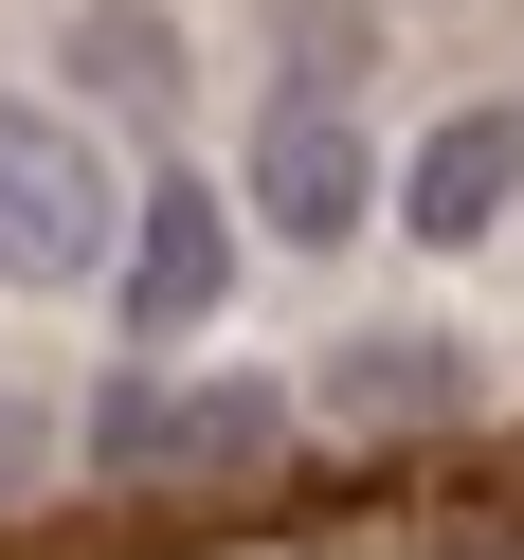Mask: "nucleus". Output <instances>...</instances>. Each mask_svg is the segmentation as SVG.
I'll use <instances>...</instances> for the list:
<instances>
[{
    "instance_id": "nucleus-8",
    "label": "nucleus",
    "mask_w": 524,
    "mask_h": 560,
    "mask_svg": "<svg viewBox=\"0 0 524 560\" xmlns=\"http://www.w3.org/2000/svg\"><path fill=\"white\" fill-rule=\"evenodd\" d=\"M254 37L290 55V91H362L380 73V0H254Z\"/></svg>"
},
{
    "instance_id": "nucleus-3",
    "label": "nucleus",
    "mask_w": 524,
    "mask_h": 560,
    "mask_svg": "<svg viewBox=\"0 0 524 560\" xmlns=\"http://www.w3.org/2000/svg\"><path fill=\"white\" fill-rule=\"evenodd\" d=\"M362 199H380L362 109H343V91H271V127H254V218L307 235V254H343V235H362Z\"/></svg>"
},
{
    "instance_id": "nucleus-5",
    "label": "nucleus",
    "mask_w": 524,
    "mask_h": 560,
    "mask_svg": "<svg viewBox=\"0 0 524 560\" xmlns=\"http://www.w3.org/2000/svg\"><path fill=\"white\" fill-rule=\"evenodd\" d=\"M470 398H488L470 343H434V326H362V343L326 362V416H343V434H452Z\"/></svg>"
},
{
    "instance_id": "nucleus-2",
    "label": "nucleus",
    "mask_w": 524,
    "mask_h": 560,
    "mask_svg": "<svg viewBox=\"0 0 524 560\" xmlns=\"http://www.w3.org/2000/svg\"><path fill=\"white\" fill-rule=\"evenodd\" d=\"M290 452V398L271 380H199V398H163V380H127L109 416H91V470H145V488H235Z\"/></svg>"
},
{
    "instance_id": "nucleus-7",
    "label": "nucleus",
    "mask_w": 524,
    "mask_h": 560,
    "mask_svg": "<svg viewBox=\"0 0 524 560\" xmlns=\"http://www.w3.org/2000/svg\"><path fill=\"white\" fill-rule=\"evenodd\" d=\"M73 91L91 109H182V37L145 0H109V19H73Z\"/></svg>"
},
{
    "instance_id": "nucleus-4",
    "label": "nucleus",
    "mask_w": 524,
    "mask_h": 560,
    "mask_svg": "<svg viewBox=\"0 0 524 560\" xmlns=\"http://www.w3.org/2000/svg\"><path fill=\"white\" fill-rule=\"evenodd\" d=\"M218 290H235V218H218V182L199 163H163L145 182V218H127V343H182V326H218Z\"/></svg>"
},
{
    "instance_id": "nucleus-1",
    "label": "nucleus",
    "mask_w": 524,
    "mask_h": 560,
    "mask_svg": "<svg viewBox=\"0 0 524 560\" xmlns=\"http://www.w3.org/2000/svg\"><path fill=\"white\" fill-rule=\"evenodd\" d=\"M0 271L19 290H91L127 271V199H109V145L37 91H0Z\"/></svg>"
},
{
    "instance_id": "nucleus-6",
    "label": "nucleus",
    "mask_w": 524,
    "mask_h": 560,
    "mask_svg": "<svg viewBox=\"0 0 524 560\" xmlns=\"http://www.w3.org/2000/svg\"><path fill=\"white\" fill-rule=\"evenodd\" d=\"M524 199V91H488V109H452L434 145H416V182H398V218L434 235V254H470L488 218Z\"/></svg>"
},
{
    "instance_id": "nucleus-9",
    "label": "nucleus",
    "mask_w": 524,
    "mask_h": 560,
    "mask_svg": "<svg viewBox=\"0 0 524 560\" xmlns=\"http://www.w3.org/2000/svg\"><path fill=\"white\" fill-rule=\"evenodd\" d=\"M19 470H37V398H0V488H19Z\"/></svg>"
}]
</instances>
